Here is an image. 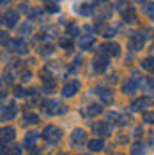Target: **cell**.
Segmentation results:
<instances>
[{
	"mask_svg": "<svg viewBox=\"0 0 154 155\" xmlns=\"http://www.w3.org/2000/svg\"><path fill=\"white\" fill-rule=\"evenodd\" d=\"M43 137L46 141H50V143H55V141H58L62 137V130L55 125H48V127H44V130H43Z\"/></svg>",
	"mask_w": 154,
	"mask_h": 155,
	"instance_id": "obj_1",
	"label": "cell"
},
{
	"mask_svg": "<svg viewBox=\"0 0 154 155\" xmlns=\"http://www.w3.org/2000/svg\"><path fill=\"white\" fill-rule=\"evenodd\" d=\"M60 106L62 104L58 101H46L44 102V109H46V113H50V115H60V113H64L66 107H60Z\"/></svg>",
	"mask_w": 154,
	"mask_h": 155,
	"instance_id": "obj_2",
	"label": "cell"
},
{
	"mask_svg": "<svg viewBox=\"0 0 154 155\" xmlns=\"http://www.w3.org/2000/svg\"><path fill=\"white\" fill-rule=\"evenodd\" d=\"M16 113H18L16 106H14V104H9V106H5V107L0 109V118H2L4 122H9V120H12V118L16 116Z\"/></svg>",
	"mask_w": 154,
	"mask_h": 155,
	"instance_id": "obj_3",
	"label": "cell"
},
{
	"mask_svg": "<svg viewBox=\"0 0 154 155\" xmlns=\"http://www.w3.org/2000/svg\"><path fill=\"white\" fill-rule=\"evenodd\" d=\"M71 143L75 146H82L85 143V132H83L82 129H76V130L71 134Z\"/></svg>",
	"mask_w": 154,
	"mask_h": 155,
	"instance_id": "obj_4",
	"label": "cell"
},
{
	"mask_svg": "<svg viewBox=\"0 0 154 155\" xmlns=\"http://www.w3.org/2000/svg\"><path fill=\"white\" fill-rule=\"evenodd\" d=\"M11 139H14V129H12V127L0 129V141H2V143H7Z\"/></svg>",
	"mask_w": 154,
	"mask_h": 155,
	"instance_id": "obj_5",
	"label": "cell"
},
{
	"mask_svg": "<svg viewBox=\"0 0 154 155\" xmlns=\"http://www.w3.org/2000/svg\"><path fill=\"white\" fill-rule=\"evenodd\" d=\"M78 88H80V83H78V81H71L69 85L64 87V92H62V94H64V97H73L78 92Z\"/></svg>",
	"mask_w": 154,
	"mask_h": 155,
	"instance_id": "obj_6",
	"label": "cell"
},
{
	"mask_svg": "<svg viewBox=\"0 0 154 155\" xmlns=\"http://www.w3.org/2000/svg\"><path fill=\"white\" fill-rule=\"evenodd\" d=\"M37 139H39V132H29V134L25 136V145L27 146H34Z\"/></svg>",
	"mask_w": 154,
	"mask_h": 155,
	"instance_id": "obj_7",
	"label": "cell"
},
{
	"mask_svg": "<svg viewBox=\"0 0 154 155\" xmlns=\"http://www.w3.org/2000/svg\"><path fill=\"white\" fill-rule=\"evenodd\" d=\"M103 146H105V143H103L101 139H94V141L89 143V148H90L92 152H99V150H103Z\"/></svg>",
	"mask_w": 154,
	"mask_h": 155,
	"instance_id": "obj_8",
	"label": "cell"
},
{
	"mask_svg": "<svg viewBox=\"0 0 154 155\" xmlns=\"http://www.w3.org/2000/svg\"><path fill=\"white\" fill-rule=\"evenodd\" d=\"M94 130H96L97 134H108V132H110V129H108V125H106V124H103V122H99V124H96V125H94Z\"/></svg>",
	"mask_w": 154,
	"mask_h": 155,
	"instance_id": "obj_9",
	"label": "cell"
},
{
	"mask_svg": "<svg viewBox=\"0 0 154 155\" xmlns=\"http://www.w3.org/2000/svg\"><path fill=\"white\" fill-rule=\"evenodd\" d=\"M37 122H39L37 115H34V113H29V115H25V124L32 125V124H37Z\"/></svg>",
	"mask_w": 154,
	"mask_h": 155,
	"instance_id": "obj_10",
	"label": "cell"
},
{
	"mask_svg": "<svg viewBox=\"0 0 154 155\" xmlns=\"http://www.w3.org/2000/svg\"><path fill=\"white\" fill-rule=\"evenodd\" d=\"M16 18H18L16 12H7V23H9V25H14V23H16Z\"/></svg>",
	"mask_w": 154,
	"mask_h": 155,
	"instance_id": "obj_11",
	"label": "cell"
},
{
	"mask_svg": "<svg viewBox=\"0 0 154 155\" xmlns=\"http://www.w3.org/2000/svg\"><path fill=\"white\" fill-rule=\"evenodd\" d=\"M14 51H25V44H23V42H21V41H16V42H14Z\"/></svg>",
	"mask_w": 154,
	"mask_h": 155,
	"instance_id": "obj_12",
	"label": "cell"
},
{
	"mask_svg": "<svg viewBox=\"0 0 154 155\" xmlns=\"http://www.w3.org/2000/svg\"><path fill=\"white\" fill-rule=\"evenodd\" d=\"M97 113H101V107L99 106H92L89 109V115H97Z\"/></svg>",
	"mask_w": 154,
	"mask_h": 155,
	"instance_id": "obj_13",
	"label": "cell"
},
{
	"mask_svg": "<svg viewBox=\"0 0 154 155\" xmlns=\"http://www.w3.org/2000/svg\"><path fill=\"white\" fill-rule=\"evenodd\" d=\"M0 42H2V44H5V42H7V34L0 32Z\"/></svg>",
	"mask_w": 154,
	"mask_h": 155,
	"instance_id": "obj_14",
	"label": "cell"
},
{
	"mask_svg": "<svg viewBox=\"0 0 154 155\" xmlns=\"http://www.w3.org/2000/svg\"><path fill=\"white\" fill-rule=\"evenodd\" d=\"M0 155H7V148L5 146H0Z\"/></svg>",
	"mask_w": 154,
	"mask_h": 155,
	"instance_id": "obj_15",
	"label": "cell"
},
{
	"mask_svg": "<svg viewBox=\"0 0 154 155\" xmlns=\"http://www.w3.org/2000/svg\"><path fill=\"white\" fill-rule=\"evenodd\" d=\"M19 153H21V152H19V148H14V153H12V155H19Z\"/></svg>",
	"mask_w": 154,
	"mask_h": 155,
	"instance_id": "obj_16",
	"label": "cell"
},
{
	"mask_svg": "<svg viewBox=\"0 0 154 155\" xmlns=\"http://www.w3.org/2000/svg\"><path fill=\"white\" fill-rule=\"evenodd\" d=\"M4 99H5V94H0V102H2Z\"/></svg>",
	"mask_w": 154,
	"mask_h": 155,
	"instance_id": "obj_17",
	"label": "cell"
},
{
	"mask_svg": "<svg viewBox=\"0 0 154 155\" xmlns=\"http://www.w3.org/2000/svg\"><path fill=\"white\" fill-rule=\"evenodd\" d=\"M30 155H37V152H34V153H30Z\"/></svg>",
	"mask_w": 154,
	"mask_h": 155,
	"instance_id": "obj_18",
	"label": "cell"
}]
</instances>
